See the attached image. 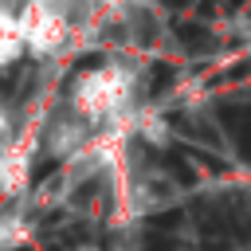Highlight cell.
I'll return each instance as SVG.
<instances>
[{
    "label": "cell",
    "mask_w": 251,
    "mask_h": 251,
    "mask_svg": "<svg viewBox=\"0 0 251 251\" xmlns=\"http://www.w3.org/2000/svg\"><path fill=\"white\" fill-rule=\"evenodd\" d=\"M133 102V71L126 63H98L75 75L67 90V106L75 122L82 126H106L122 118V110Z\"/></svg>",
    "instance_id": "obj_1"
},
{
    "label": "cell",
    "mask_w": 251,
    "mask_h": 251,
    "mask_svg": "<svg viewBox=\"0 0 251 251\" xmlns=\"http://www.w3.org/2000/svg\"><path fill=\"white\" fill-rule=\"evenodd\" d=\"M24 31H20V16L8 0H0V67H12L24 55Z\"/></svg>",
    "instance_id": "obj_2"
},
{
    "label": "cell",
    "mask_w": 251,
    "mask_h": 251,
    "mask_svg": "<svg viewBox=\"0 0 251 251\" xmlns=\"http://www.w3.org/2000/svg\"><path fill=\"white\" fill-rule=\"evenodd\" d=\"M86 251H90V247H86Z\"/></svg>",
    "instance_id": "obj_3"
}]
</instances>
